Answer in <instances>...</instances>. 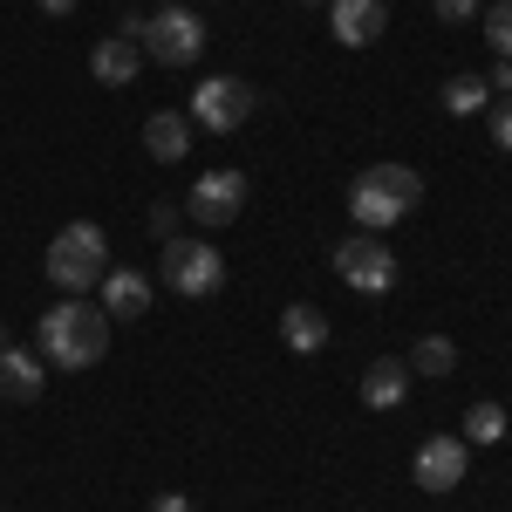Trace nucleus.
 <instances>
[{"instance_id":"obj_1","label":"nucleus","mask_w":512,"mask_h":512,"mask_svg":"<svg viewBox=\"0 0 512 512\" xmlns=\"http://www.w3.org/2000/svg\"><path fill=\"white\" fill-rule=\"evenodd\" d=\"M35 349H41L48 369H69V376H76V369H96L103 349H110V315L69 294V301H55V308L35 321Z\"/></svg>"},{"instance_id":"obj_2","label":"nucleus","mask_w":512,"mask_h":512,"mask_svg":"<svg viewBox=\"0 0 512 512\" xmlns=\"http://www.w3.org/2000/svg\"><path fill=\"white\" fill-rule=\"evenodd\" d=\"M410 205H424V178H417L410 164H369V171L349 185L355 233H390Z\"/></svg>"},{"instance_id":"obj_3","label":"nucleus","mask_w":512,"mask_h":512,"mask_svg":"<svg viewBox=\"0 0 512 512\" xmlns=\"http://www.w3.org/2000/svg\"><path fill=\"white\" fill-rule=\"evenodd\" d=\"M48 280L62 287V294H89L96 280L110 274V233L96 226V219H69L62 233L48 239Z\"/></svg>"},{"instance_id":"obj_4","label":"nucleus","mask_w":512,"mask_h":512,"mask_svg":"<svg viewBox=\"0 0 512 512\" xmlns=\"http://www.w3.org/2000/svg\"><path fill=\"white\" fill-rule=\"evenodd\" d=\"M164 287L171 294H185V301H205V294H219L226 287V260H219V246H205V239H164Z\"/></svg>"},{"instance_id":"obj_5","label":"nucleus","mask_w":512,"mask_h":512,"mask_svg":"<svg viewBox=\"0 0 512 512\" xmlns=\"http://www.w3.org/2000/svg\"><path fill=\"white\" fill-rule=\"evenodd\" d=\"M335 274L349 280L355 294H390L396 287V253L383 246V233H349L335 246Z\"/></svg>"},{"instance_id":"obj_6","label":"nucleus","mask_w":512,"mask_h":512,"mask_svg":"<svg viewBox=\"0 0 512 512\" xmlns=\"http://www.w3.org/2000/svg\"><path fill=\"white\" fill-rule=\"evenodd\" d=\"M253 82L246 76H205L192 89V103H185V117L192 123H205V130H239V123L253 117Z\"/></svg>"},{"instance_id":"obj_7","label":"nucleus","mask_w":512,"mask_h":512,"mask_svg":"<svg viewBox=\"0 0 512 512\" xmlns=\"http://www.w3.org/2000/svg\"><path fill=\"white\" fill-rule=\"evenodd\" d=\"M144 48L158 55L164 69H192L198 55H205V21H198L192 7H158L151 28H144Z\"/></svg>"},{"instance_id":"obj_8","label":"nucleus","mask_w":512,"mask_h":512,"mask_svg":"<svg viewBox=\"0 0 512 512\" xmlns=\"http://www.w3.org/2000/svg\"><path fill=\"white\" fill-rule=\"evenodd\" d=\"M185 212H192L198 226H233L239 212H246V178L239 171H205L185 198Z\"/></svg>"},{"instance_id":"obj_9","label":"nucleus","mask_w":512,"mask_h":512,"mask_svg":"<svg viewBox=\"0 0 512 512\" xmlns=\"http://www.w3.org/2000/svg\"><path fill=\"white\" fill-rule=\"evenodd\" d=\"M410 478H417L424 492H458V485H465V437H424Z\"/></svg>"},{"instance_id":"obj_10","label":"nucleus","mask_w":512,"mask_h":512,"mask_svg":"<svg viewBox=\"0 0 512 512\" xmlns=\"http://www.w3.org/2000/svg\"><path fill=\"white\" fill-rule=\"evenodd\" d=\"M328 21L342 48H376L390 28V0H328Z\"/></svg>"},{"instance_id":"obj_11","label":"nucleus","mask_w":512,"mask_h":512,"mask_svg":"<svg viewBox=\"0 0 512 512\" xmlns=\"http://www.w3.org/2000/svg\"><path fill=\"white\" fill-rule=\"evenodd\" d=\"M41 390H48V362H41V349L7 342V349H0V396H7V403H35Z\"/></svg>"},{"instance_id":"obj_12","label":"nucleus","mask_w":512,"mask_h":512,"mask_svg":"<svg viewBox=\"0 0 512 512\" xmlns=\"http://www.w3.org/2000/svg\"><path fill=\"white\" fill-rule=\"evenodd\" d=\"M96 287H103V315H110V321L151 315V274H137V267H110Z\"/></svg>"},{"instance_id":"obj_13","label":"nucleus","mask_w":512,"mask_h":512,"mask_svg":"<svg viewBox=\"0 0 512 512\" xmlns=\"http://www.w3.org/2000/svg\"><path fill=\"white\" fill-rule=\"evenodd\" d=\"M403 396H410V362L376 355V362L362 369V403H369V410H396Z\"/></svg>"},{"instance_id":"obj_14","label":"nucleus","mask_w":512,"mask_h":512,"mask_svg":"<svg viewBox=\"0 0 512 512\" xmlns=\"http://www.w3.org/2000/svg\"><path fill=\"white\" fill-rule=\"evenodd\" d=\"M144 69V48L137 41H123V35H103L96 48H89V76L96 82H110V89H123V82Z\"/></svg>"},{"instance_id":"obj_15","label":"nucleus","mask_w":512,"mask_h":512,"mask_svg":"<svg viewBox=\"0 0 512 512\" xmlns=\"http://www.w3.org/2000/svg\"><path fill=\"white\" fill-rule=\"evenodd\" d=\"M144 151L158 164H178L185 151H192V117L185 110H151V123H144Z\"/></svg>"},{"instance_id":"obj_16","label":"nucleus","mask_w":512,"mask_h":512,"mask_svg":"<svg viewBox=\"0 0 512 512\" xmlns=\"http://www.w3.org/2000/svg\"><path fill=\"white\" fill-rule=\"evenodd\" d=\"M280 342H287L294 355L328 349V315H321V308H308V301H294V308L280 315Z\"/></svg>"},{"instance_id":"obj_17","label":"nucleus","mask_w":512,"mask_h":512,"mask_svg":"<svg viewBox=\"0 0 512 512\" xmlns=\"http://www.w3.org/2000/svg\"><path fill=\"white\" fill-rule=\"evenodd\" d=\"M437 96H444V110H451V117H478V110L492 103V82H485V76H451Z\"/></svg>"},{"instance_id":"obj_18","label":"nucleus","mask_w":512,"mask_h":512,"mask_svg":"<svg viewBox=\"0 0 512 512\" xmlns=\"http://www.w3.org/2000/svg\"><path fill=\"white\" fill-rule=\"evenodd\" d=\"M451 369H458V342L451 335H424L410 349V376H451Z\"/></svg>"},{"instance_id":"obj_19","label":"nucleus","mask_w":512,"mask_h":512,"mask_svg":"<svg viewBox=\"0 0 512 512\" xmlns=\"http://www.w3.org/2000/svg\"><path fill=\"white\" fill-rule=\"evenodd\" d=\"M506 437V410L499 403H472L465 410V444H499Z\"/></svg>"},{"instance_id":"obj_20","label":"nucleus","mask_w":512,"mask_h":512,"mask_svg":"<svg viewBox=\"0 0 512 512\" xmlns=\"http://www.w3.org/2000/svg\"><path fill=\"white\" fill-rule=\"evenodd\" d=\"M485 41H492V55H506V62H512V0H492V14H485Z\"/></svg>"},{"instance_id":"obj_21","label":"nucleus","mask_w":512,"mask_h":512,"mask_svg":"<svg viewBox=\"0 0 512 512\" xmlns=\"http://www.w3.org/2000/svg\"><path fill=\"white\" fill-rule=\"evenodd\" d=\"M437 21L444 28H465V21H478V0H437Z\"/></svg>"},{"instance_id":"obj_22","label":"nucleus","mask_w":512,"mask_h":512,"mask_svg":"<svg viewBox=\"0 0 512 512\" xmlns=\"http://www.w3.org/2000/svg\"><path fill=\"white\" fill-rule=\"evenodd\" d=\"M144 226H151V239H178V205H151Z\"/></svg>"},{"instance_id":"obj_23","label":"nucleus","mask_w":512,"mask_h":512,"mask_svg":"<svg viewBox=\"0 0 512 512\" xmlns=\"http://www.w3.org/2000/svg\"><path fill=\"white\" fill-rule=\"evenodd\" d=\"M492 137H499V151H512V103L492 110Z\"/></svg>"},{"instance_id":"obj_24","label":"nucleus","mask_w":512,"mask_h":512,"mask_svg":"<svg viewBox=\"0 0 512 512\" xmlns=\"http://www.w3.org/2000/svg\"><path fill=\"white\" fill-rule=\"evenodd\" d=\"M151 512H198V506L185 499V492H158V499H151Z\"/></svg>"},{"instance_id":"obj_25","label":"nucleus","mask_w":512,"mask_h":512,"mask_svg":"<svg viewBox=\"0 0 512 512\" xmlns=\"http://www.w3.org/2000/svg\"><path fill=\"white\" fill-rule=\"evenodd\" d=\"M492 89H499V96H512V62H506V55L492 62Z\"/></svg>"},{"instance_id":"obj_26","label":"nucleus","mask_w":512,"mask_h":512,"mask_svg":"<svg viewBox=\"0 0 512 512\" xmlns=\"http://www.w3.org/2000/svg\"><path fill=\"white\" fill-rule=\"evenodd\" d=\"M41 14H76V0H35Z\"/></svg>"},{"instance_id":"obj_27","label":"nucleus","mask_w":512,"mask_h":512,"mask_svg":"<svg viewBox=\"0 0 512 512\" xmlns=\"http://www.w3.org/2000/svg\"><path fill=\"white\" fill-rule=\"evenodd\" d=\"M301 7H328V0H301Z\"/></svg>"},{"instance_id":"obj_28","label":"nucleus","mask_w":512,"mask_h":512,"mask_svg":"<svg viewBox=\"0 0 512 512\" xmlns=\"http://www.w3.org/2000/svg\"><path fill=\"white\" fill-rule=\"evenodd\" d=\"M164 7H185V0H164Z\"/></svg>"}]
</instances>
